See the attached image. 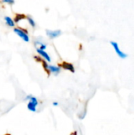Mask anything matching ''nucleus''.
Returning a JSON list of instances; mask_svg holds the SVG:
<instances>
[{"label":"nucleus","mask_w":134,"mask_h":135,"mask_svg":"<svg viewBox=\"0 0 134 135\" xmlns=\"http://www.w3.org/2000/svg\"><path fill=\"white\" fill-rule=\"evenodd\" d=\"M36 51H37V53H38L41 57H43L46 61H47V62H49L51 61V59L50 55H49L45 51H43V50H40V49L37 48Z\"/></svg>","instance_id":"6"},{"label":"nucleus","mask_w":134,"mask_h":135,"mask_svg":"<svg viewBox=\"0 0 134 135\" xmlns=\"http://www.w3.org/2000/svg\"><path fill=\"white\" fill-rule=\"evenodd\" d=\"M27 21H28V24L32 26V27H35L36 26V22H35V21L31 17H27Z\"/></svg>","instance_id":"10"},{"label":"nucleus","mask_w":134,"mask_h":135,"mask_svg":"<svg viewBox=\"0 0 134 135\" xmlns=\"http://www.w3.org/2000/svg\"><path fill=\"white\" fill-rule=\"evenodd\" d=\"M7 135H10V134H7Z\"/></svg>","instance_id":"14"},{"label":"nucleus","mask_w":134,"mask_h":135,"mask_svg":"<svg viewBox=\"0 0 134 135\" xmlns=\"http://www.w3.org/2000/svg\"><path fill=\"white\" fill-rule=\"evenodd\" d=\"M13 31H14V32H15L20 38H21L24 41H25V42H28V41H29V36H28V35L24 30H22V29H21V28H15L13 29Z\"/></svg>","instance_id":"3"},{"label":"nucleus","mask_w":134,"mask_h":135,"mask_svg":"<svg viewBox=\"0 0 134 135\" xmlns=\"http://www.w3.org/2000/svg\"><path fill=\"white\" fill-rule=\"evenodd\" d=\"M38 104H39V102H38V100L36 99V97H32L28 103V109L32 112H36V109H37Z\"/></svg>","instance_id":"2"},{"label":"nucleus","mask_w":134,"mask_h":135,"mask_svg":"<svg viewBox=\"0 0 134 135\" xmlns=\"http://www.w3.org/2000/svg\"><path fill=\"white\" fill-rule=\"evenodd\" d=\"M2 2L6 3V4H10V5L14 4V1L13 0H3V1H2Z\"/></svg>","instance_id":"11"},{"label":"nucleus","mask_w":134,"mask_h":135,"mask_svg":"<svg viewBox=\"0 0 134 135\" xmlns=\"http://www.w3.org/2000/svg\"><path fill=\"white\" fill-rule=\"evenodd\" d=\"M47 69L51 73V74H54L55 75L58 74L61 71V68L59 66H52V65H49L47 66Z\"/></svg>","instance_id":"5"},{"label":"nucleus","mask_w":134,"mask_h":135,"mask_svg":"<svg viewBox=\"0 0 134 135\" xmlns=\"http://www.w3.org/2000/svg\"><path fill=\"white\" fill-rule=\"evenodd\" d=\"M62 68H64V69L66 70L71 71V72H73V73L75 72V68H74L73 65L71 64V63H69V62H63V64H62Z\"/></svg>","instance_id":"7"},{"label":"nucleus","mask_w":134,"mask_h":135,"mask_svg":"<svg viewBox=\"0 0 134 135\" xmlns=\"http://www.w3.org/2000/svg\"><path fill=\"white\" fill-rule=\"evenodd\" d=\"M62 32L60 30H47L46 34L47 36H49L51 39H54L61 35Z\"/></svg>","instance_id":"4"},{"label":"nucleus","mask_w":134,"mask_h":135,"mask_svg":"<svg viewBox=\"0 0 134 135\" xmlns=\"http://www.w3.org/2000/svg\"><path fill=\"white\" fill-rule=\"evenodd\" d=\"M32 97V95H28V96H26V97H25L24 100H28H28H30V98H31Z\"/></svg>","instance_id":"12"},{"label":"nucleus","mask_w":134,"mask_h":135,"mask_svg":"<svg viewBox=\"0 0 134 135\" xmlns=\"http://www.w3.org/2000/svg\"><path fill=\"white\" fill-rule=\"evenodd\" d=\"M4 20H5L6 24L8 26H9V27H13V26L15 25V22H14V21H13V18H11L10 17L6 16V17H4Z\"/></svg>","instance_id":"8"},{"label":"nucleus","mask_w":134,"mask_h":135,"mask_svg":"<svg viewBox=\"0 0 134 135\" xmlns=\"http://www.w3.org/2000/svg\"><path fill=\"white\" fill-rule=\"evenodd\" d=\"M111 44L114 47L116 54L118 55V56L119 58H121V59H126L128 57V55L126 53H125L124 51H121V49H120V47L118 46V44L117 42H115V41H111Z\"/></svg>","instance_id":"1"},{"label":"nucleus","mask_w":134,"mask_h":135,"mask_svg":"<svg viewBox=\"0 0 134 135\" xmlns=\"http://www.w3.org/2000/svg\"><path fill=\"white\" fill-rule=\"evenodd\" d=\"M53 106H54V107H57V106H58V102H56V101L53 102Z\"/></svg>","instance_id":"13"},{"label":"nucleus","mask_w":134,"mask_h":135,"mask_svg":"<svg viewBox=\"0 0 134 135\" xmlns=\"http://www.w3.org/2000/svg\"><path fill=\"white\" fill-rule=\"evenodd\" d=\"M35 44H36V46H39V49H40V50L45 51L46 48H47V45H46L44 43H43V42H41V41H39V40H36V41L35 42Z\"/></svg>","instance_id":"9"}]
</instances>
